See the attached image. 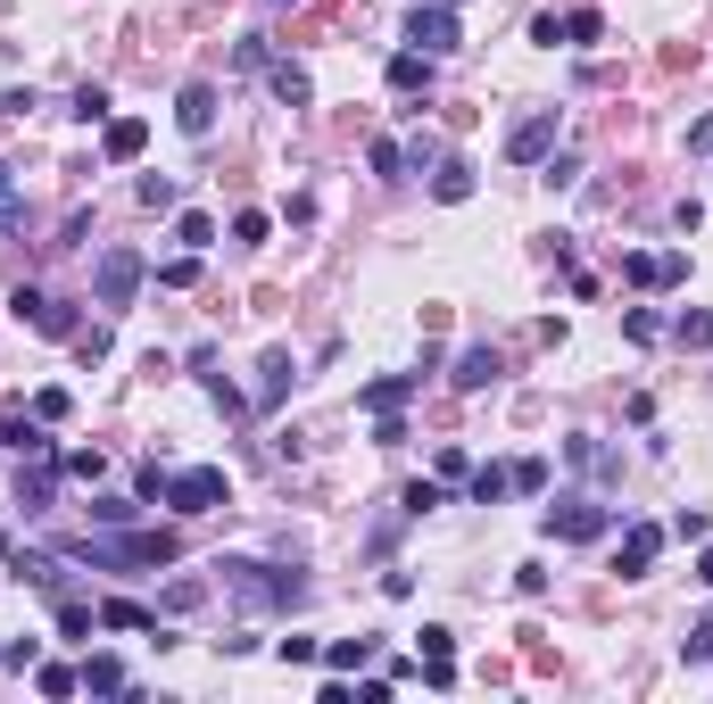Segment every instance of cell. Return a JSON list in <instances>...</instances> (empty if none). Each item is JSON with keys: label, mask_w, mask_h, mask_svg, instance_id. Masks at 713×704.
Returning <instances> with one entry per match:
<instances>
[{"label": "cell", "mask_w": 713, "mask_h": 704, "mask_svg": "<svg viewBox=\"0 0 713 704\" xmlns=\"http://www.w3.org/2000/svg\"><path fill=\"white\" fill-rule=\"evenodd\" d=\"M142 274H150V265H142V249H100V265H92V298L116 316V307H133Z\"/></svg>", "instance_id": "277c9868"}, {"label": "cell", "mask_w": 713, "mask_h": 704, "mask_svg": "<svg viewBox=\"0 0 713 704\" xmlns=\"http://www.w3.org/2000/svg\"><path fill=\"white\" fill-rule=\"evenodd\" d=\"M391 92H407V100L432 92V58H423V50H398V58H391Z\"/></svg>", "instance_id": "e0dca14e"}, {"label": "cell", "mask_w": 713, "mask_h": 704, "mask_svg": "<svg viewBox=\"0 0 713 704\" xmlns=\"http://www.w3.org/2000/svg\"><path fill=\"white\" fill-rule=\"evenodd\" d=\"M432 200H473V167H465V158H440V167H432Z\"/></svg>", "instance_id": "44dd1931"}, {"label": "cell", "mask_w": 713, "mask_h": 704, "mask_svg": "<svg viewBox=\"0 0 713 704\" xmlns=\"http://www.w3.org/2000/svg\"><path fill=\"white\" fill-rule=\"evenodd\" d=\"M680 655H689V663H713V613H705V622H697L689 638H680Z\"/></svg>", "instance_id": "f35d334b"}, {"label": "cell", "mask_w": 713, "mask_h": 704, "mask_svg": "<svg viewBox=\"0 0 713 704\" xmlns=\"http://www.w3.org/2000/svg\"><path fill=\"white\" fill-rule=\"evenodd\" d=\"M174 514H216V506H233V481H225V464H183V473H167V498Z\"/></svg>", "instance_id": "3957f363"}, {"label": "cell", "mask_w": 713, "mask_h": 704, "mask_svg": "<svg viewBox=\"0 0 713 704\" xmlns=\"http://www.w3.org/2000/svg\"><path fill=\"white\" fill-rule=\"evenodd\" d=\"M133 514H142V498H100V506H92V522H100V531H125Z\"/></svg>", "instance_id": "836d02e7"}, {"label": "cell", "mask_w": 713, "mask_h": 704, "mask_svg": "<svg viewBox=\"0 0 713 704\" xmlns=\"http://www.w3.org/2000/svg\"><path fill=\"white\" fill-rule=\"evenodd\" d=\"M265 224H274L265 207H241V216H233V241H265Z\"/></svg>", "instance_id": "60d3db41"}, {"label": "cell", "mask_w": 713, "mask_h": 704, "mask_svg": "<svg viewBox=\"0 0 713 704\" xmlns=\"http://www.w3.org/2000/svg\"><path fill=\"white\" fill-rule=\"evenodd\" d=\"M174 241H183V249H207V241H216V224H207L200 207H183V216H174Z\"/></svg>", "instance_id": "f1b7e54d"}, {"label": "cell", "mask_w": 713, "mask_h": 704, "mask_svg": "<svg viewBox=\"0 0 713 704\" xmlns=\"http://www.w3.org/2000/svg\"><path fill=\"white\" fill-rule=\"evenodd\" d=\"M291 373H299V365H291V356H265V382H258V407H274L282 389H291Z\"/></svg>", "instance_id": "f546056e"}, {"label": "cell", "mask_w": 713, "mask_h": 704, "mask_svg": "<svg viewBox=\"0 0 713 704\" xmlns=\"http://www.w3.org/2000/svg\"><path fill=\"white\" fill-rule=\"evenodd\" d=\"M67 116H83V125H100V116H109V92H100V83H76V100H67Z\"/></svg>", "instance_id": "1f68e13d"}, {"label": "cell", "mask_w": 713, "mask_h": 704, "mask_svg": "<svg viewBox=\"0 0 713 704\" xmlns=\"http://www.w3.org/2000/svg\"><path fill=\"white\" fill-rule=\"evenodd\" d=\"M18 224H25V191L9 183V167H0V232H18Z\"/></svg>", "instance_id": "e575fe53"}, {"label": "cell", "mask_w": 713, "mask_h": 704, "mask_svg": "<svg viewBox=\"0 0 713 704\" xmlns=\"http://www.w3.org/2000/svg\"><path fill=\"white\" fill-rule=\"evenodd\" d=\"M324 663H332V671H365V663H374V638H332Z\"/></svg>", "instance_id": "d4e9b609"}, {"label": "cell", "mask_w": 713, "mask_h": 704, "mask_svg": "<svg viewBox=\"0 0 713 704\" xmlns=\"http://www.w3.org/2000/svg\"><path fill=\"white\" fill-rule=\"evenodd\" d=\"M83 688H92V696H125V663H116V655H92V663H83Z\"/></svg>", "instance_id": "603a6c76"}, {"label": "cell", "mask_w": 713, "mask_h": 704, "mask_svg": "<svg viewBox=\"0 0 713 704\" xmlns=\"http://www.w3.org/2000/svg\"><path fill=\"white\" fill-rule=\"evenodd\" d=\"M274 655H282V663H316L324 647H316V638H274Z\"/></svg>", "instance_id": "7bdbcfd3"}, {"label": "cell", "mask_w": 713, "mask_h": 704, "mask_svg": "<svg viewBox=\"0 0 713 704\" xmlns=\"http://www.w3.org/2000/svg\"><path fill=\"white\" fill-rule=\"evenodd\" d=\"M100 631H158V613L133 605V597H109V605H100Z\"/></svg>", "instance_id": "ffe728a7"}, {"label": "cell", "mask_w": 713, "mask_h": 704, "mask_svg": "<svg viewBox=\"0 0 713 704\" xmlns=\"http://www.w3.org/2000/svg\"><path fill=\"white\" fill-rule=\"evenodd\" d=\"M547 149H556V109L514 116V133H507V158H514V167H547Z\"/></svg>", "instance_id": "9c48e42d"}, {"label": "cell", "mask_w": 713, "mask_h": 704, "mask_svg": "<svg viewBox=\"0 0 713 704\" xmlns=\"http://www.w3.org/2000/svg\"><path fill=\"white\" fill-rule=\"evenodd\" d=\"M564 464H573V473H589V481H622V456H614L606 440H589V431H581V440H564Z\"/></svg>", "instance_id": "7c38bea8"}, {"label": "cell", "mask_w": 713, "mask_h": 704, "mask_svg": "<svg viewBox=\"0 0 713 704\" xmlns=\"http://www.w3.org/2000/svg\"><path fill=\"white\" fill-rule=\"evenodd\" d=\"M0 447H18V456H50V431H42L34 415H9V423H0Z\"/></svg>", "instance_id": "ac0fdd59"}, {"label": "cell", "mask_w": 713, "mask_h": 704, "mask_svg": "<svg viewBox=\"0 0 713 704\" xmlns=\"http://www.w3.org/2000/svg\"><path fill=\"white\" fill-rule=\"evenodd\" d=\"M265 9H291V0H265Z\"/></svg>", "instance_id": "c3c4849f"}, {"label": "cell", "mask_w": 713, "mask_h": 704, "mask_svg": "<svg viewBox=\"0 0 713 704\" xmlns=\"http://www.w3.org/2000/svg\"><path fill=\"white\" fill-rule=\"evenodd\" d=\"M58 631H67V638H92V631H100V613L83 605V597H58Z\"/></svg>", "instance_id": "4316f807"}, {"label": "cell", "mask_w": 713, "mask_h": 704, "mask_svg": "<svg viewBox=\"0 0 713 704\" xmlns=\"http://www.w3.org/2000/svg\"><path fill=\"white\" fill-rule=\"evenodd\" d=\"M58 473H76V481H100V473H109V456H100V447H76V456H58Z\"/></svg>", "instance_id": "d590c367"}, {"label": "cell", "mask_w": 713, "mask_h": 704, "mask_svg": "<svg viewBox=\"0 0 713 704\" xmlns=\"http://www.w3.org/2000/svg\"><path fill=\"white\" fill-rule=\"evenodd\" d=\"M133 200H142V207H174V174H142V183H133Z\"/></svg>", "instance_id": "8d00e7d4"}, {"label": "cell", "mask_w": 713, "mask_h": 704, "mask_svg": "<svg viewBox=\"0 0 713 704\" xmlns=\"http://www.w3.org/2000/svg\"><path fill=\"white\" fill-rule=\"evenodd\" d=\"M34 688H42V696H76L83 671H67V663H34Z\"/></svg>", "instance_id": "83f0119b"}, {"label": "cell", "mask_w": 713, "mask_h": 704, "mask_svg": "<svg viewBox=\"0 0 713 704\" xmlns=\"http://www.w3.org/2000/svg\"><path fill=\"white\" fill-rule=\"evenodd\" d=\"M622 332H631V340H664V316H656V307H631V316H622Z\"/></svg>", "instance_id": "74e56055"}, {"label": "cell", "mask_w": 713, "mask_h": 704, "mask_svg": "<svg viewBox=\"0 0 713 704\" xmlns=\"http://www.w3.org/2000/svg\"><path fill=\"white\" fill-rule=\"evenodd\" d=\"M216 572H225V589L241 597L249 613H291V605H307V580H299V572H274V564H249V556H225Z\"/></svg>", "instance_id": "6da1fadb"}, {"label": "cell", "mask_w": 713, "mask_h": 704, "mask_svg": "<svg viewBox=\"0 0 713 704\" xmlns=\"http://www.w3.org/2000/svg\"><path fill=\"white\" fill-rule=\"evenodd\" d=\"M672 340L680 349H713V307H689V316L672 323Z\"/></svg>", "instance_id": "484cf974"}, {"label": "cell", "mask_w": 713, "mask_h": 704, "mask_svg": "<svg viewBox=\"0 0 713 704\" xmlns=\"http://www.w3.org/2000/svg\"><path fill=\"white\" fill-rule=\"evenodd\" d=\"M67 556L92 564V572H125V564H174L183 547H174V531H125V538H67Z\"/></svg>", "instance_id": "7a4b0ae2"}, {"label": "cell", "mask_w": 713, "mask_h": 704, "mask_svg": "<svg viewBox=\"0 0 713 704\" xmlns=\"http://www.w3.org/2000/svg\"><path fill=\"white\" fill-rule=\"evenodd\" d=\"M547 183H556V191L581 183V158H573V149H547Z\"/></svg>", "instance_id": "ab89813d"}, {"label": "cell", "mask_w": 713, "mask_h": 704, "mask_svg": "<svg viewBox=\"0 0 713 704\" xmlns=\"http://www.w3.org/2000/svg\"><path fill=\"white\" fill-rule=\"evenodd\" d=\"M589 42H606V18L598 9H573V18H564V50H589Z\"/></svg>", "instance_id": "cb8c5ba5"}, {"label": "cell", "mask_w": 713, "mask_h": 704, "mask_svg": "<svg viewBox=\"0 0 713 704\" xmlns=\"http://www.w3.org/2000/svg\"><path fill=\"white\" fill-rule=\"evenodd\" d=\"M265 83H274V100H282V109H307V92H316L299 58H265Z\"/></svg>", "instance_id": "5bb4252c"}, {"label": "cell", "mask_w": 713, "mask_h": 704, "mask_svg": "<svg viewBox=\"0 0 713 704\" xmlns=\"http://www.w3.org/2000/svg\"><path fill=\"white\" fill-rule=\"evenodd\" d=\"M100 149H109L116 167H133V158H142V149H150V125H142V116H116V125L100 133Z\"/></svg>", "instance_id": "9a60e30c"}, {"label": "cell", "mask_w": 713, "mask_h": 704, "mask_svg": "<svg viewBox=\"0 0 713 704\" xmlns=\"http://www.w3.org/2000/svg\"><path fill=\"white\" fill-rule=\"evenodd\" d=\"M664 538H672L664 522H631V531H622V547H614V572H622V580H647V572H656V556H664Z\"/></svg>", "instance_id": "52a82bcc"}, {"label": "cell", "mask_w": 713, "mask_h": 704, "mask_svg": "<svg viewBox=\"0 0 713 704\" xmlns=\"http://www.w3.org/2000/svg\"><path fill=\"white\" fill-rule=\"evenodd\" d=\"M407 42H415L423 58H449L456 42H465V25H456V9H449V0H415V18H407Z\"/></svg>", "instance_id": "5b68a950"}, {"label": "cell", "mask_w": 713, "mask_h": 704, "mask_svg": "<svg viewBox=\"0 0 713 704\" xmlns=\"http://www.w3.org/2000/svg\"><path fill=\"white\" fill-rule=\"evenodd\" d=\"M174 125L200 141V133L216 125V83H183V100H174Z\"/></svg>", "instance_id": "4fadbf2b"}, {"label": "cell", "mask_w": 713, "mask_h": 704, "mask_svg": "<svg viewBox=\"0 0 713 704\" xmlns=\"http://www.w3.org/2000/svg\"><path fill=\"white\" fill-rule=\"evenodd\" d=\"M498 373H507V365H498V349H465V356H456V373H449V382H456V389H489Z\"/></svg>", "instance_id": "2e32d148"}, {"label": "cell", "mask_w": 713, "mask_h": 704, "mask_svg": "<svg viewBox=\"0 0 713 704\" xmlns=\"http://www.w3.org/2000/svg\"><path fill=\"white\" fill-rule=\"evenodd\" d=\"M415 389H423V373H382V382H365V389H356V407H365V415H398V407L415 398Z\"/></svg>", "instance_id": "8fae6325"}, {"label": "cell", "mask_w": 713, "mask_h": 704, "mask_svg": "<svg viewBox=\"0 0 713 704\" xmlns=\"http://www.w3.org/2000/svg\"><path fill=\"white\" fill-rule=\"evenodd\" d=\"M398 506H407V522H423L440 506V481H407V489H398Z\"/></svg>", "instance_id": "d6a6232c"}, {"label": "cell", "mask_w": 713, "mask_h": 704, "mask_svg": "<svg viewBox=\"0 0 713 704\" xmlns=\"http://www.w3.org/2000/svg\"><path fill=\"white\" fill-rule=\"evenodd\" d=\"M697 580H705V589H713V547H705V556H697Z\"/></svg>", "instance_id": "7dc6e473"}, {"label": "cell", "mask_w": 713, "mask_h": 704, "mask_svg": "<svg viewBox=\"0 0 713 704\" xmlns=\"http://www.w3.org/2000/svg\"><path fill=\"white\" fill-rule=\"evenodd\" d=\"M67 415V389H34V423H58Z\"/></svg>", "instance_id": "ee69618b"}, {"label": "cell", "mask_w": 713, "mask_h": 704, "mask_svg": "<svg viewBox=\"0 0 713 704\" xmlns=\"http://www.w3.org/2000/svg\"><path fill=\"white\" fill-rule=\"evenodd\" d=\"M622 282L631 291H672V282H689V258L680 249H638V258H622Z\"/></svg>", "instance_id": "ba28073f"}, {"label": "cell", "mask_w": 713, "mask_h": 704, "mask_svg": "<svg viewBox=\"0 0 713 704\" xmlns=\"http://www.w3.org/2000/svg\"><path fill=\"white\" fill-rule=\"evenodd\" d=\"M365 158H374V174H391V183H398V174H407V141H391V133H382V141L365 149Z\"/></svg>", "instance_id": "4dcf8cb0"}, {"label": "cell", "mask_w": 713, "mask_h": 704, "mask_svg": "<svg viewBox=\"0 0 713 704\" xmlns=\"http://www.w3.org/2000/svg\"><path fill=\"white\" fill-rule=\"evenodd\" d=\"M50 489H58V473L34 456V473H18V506H25V514H50Z\"/></svg>", "instance_id": "d6986e66"}, {"label": "cell", "mask_w": 713, "mask_h": 704, "mask_svg": "<svg viewBox=\"0 0 713 704\" xmlns=\"http://www.w3.org/2000/svg\"><path fill=\"white\" fill-rule=\"evenodd\" d=\"M200 597H207L200 580H174V589H167V613H191V605H200Z\"/></svg>", "instance_id": "f6af8a7d"}, {"label": "cell", "mask_w": 713, "mask_h": 704, "mask_svg": "<svg viewBox=\"0 0 713 704\" xmlns=\"http://www.w3.org/2000/svg\"><path fill=\"white\" fill-rule=\"evenodd\" d=\"M514 498V464H482L473 473V506H507Z\"/></svg>", "instance_id": "7402d4cb"}, {"label": "cell", "mask_w": 713, "mask_h": 704, "mask_svg": "<svg viewBox=\"0 0 713 704\" xmlns=\"http://www.w3.org/2000/svg\"><path fill=\"white\" fill-rule=\"evenodd\" d=\"M614 531V506H598V498H556L547 506V538H573V547H581V538H606Z\"/></svg>", "instance_id": "8992f818"}, {"label": "cell", "mask_w": 713, "mask_h": 704, "mask_svg": "<svg viewBox=\"0 0 713 704\" xmlns=\"http://www.w3.org/2000/svg\"><path fill=\"white\" fill-rule=\"evenodd\" d=\"M514 489H531V498H540V489H547V456H523V464H514Z\"/></svg>", "instance_id": "b9f144b4"}, {"label": "cell", "mask_w": 713, "mask_h": 704, "mask_svg": "<svg viewBox=\"0 0 713 704\" xmlns=\"http://www.w3.org/2000/svg\"><path fill=\"white\" fill-rule=\"evenodd\" d=\"M689 149H697V158H713V116H697V125H689Z\"/></svg>", "instance_id": "bcb514c9"}, {"label": "cell", "mask_w": 713, "mask_h": 704, "mask_svg": "<svg viewBox=\"0 0 713 704\" xmlns=\"http://www.w3.org/2000/svg\"><path fill=\"white\" fill-rule=\"evenodd\" d=\"M9 307H18V323H34V332H50V340H76V316H67V307H58L50 291H34V282H18V298H9Z\"/></svg>", "instance_id": "30bf717a"}]
</instances>
